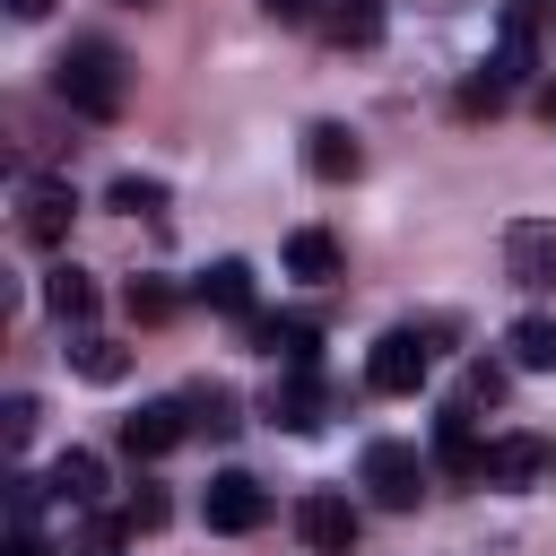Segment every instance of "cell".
<instances>
[{"mask_svg": "<svg viewBox=\"0 0 556 556\" xmlns=\"http://www.w3.org/2000/svg\"><path fill=\"white\" fill-rule=\"evenodd\" d=\"M52 96H61L70 113H87V122H113V113L130 104V61H122V43L78 35V43L52 61Z\"/></svg>", "mask_w": 556, "mask_h": 556, "instance_id": "obj_1", "label": "cell"}, {"mask_svg": "<svg viewBox=\"0 0 556 556\" xmlns=\"http://www.w3.org/2000/svg\"><path fill=\"white\" fill-rule=\"evenodd\" d=\"M426 374H434V330H417V321H400V330H382V339L365 348V382H374L382 400L426 391Z\"/></svg>", "mask_w": 556, "mask_h": 556, "instance_id": "obj_2", "label": "cell"}, {"mask_svg": "<svg viewBox=\"0 0 556 556\" xmlns=\"http://www.w3.org/2000/svg\"><path fill=\"white\" fill-rule=\"evenodd\" d=\"M356 478H365V495H374L382 513H408V504L426 495V460H417V443H391V434L365 443V469H356Z\"/></svg>", "mask_w": 556, "mask_h": 556, "instance_id": "obj_3", "label": "cell"}, {"mask_svg": "<svg viewBox=\"0 0 556 556\" xmlns=\"http://www.w3.org/2000/svg\"><path fill=\"white\" fill-rule=\"evenodd\" d=\"M261 417L287 426V434H313V426L330 417V382H321L313 365H278V382L261 391Z\"/></svg>", "mask_w": 556, "mask_h": 556, "instance_id": "obj_4", "label": "cell"}, {"mask_svg": "<svg viewBox=\"0 0 556 556\" xmlns=\"http://www.w3.org/2000/svg\"><path fill=\"white\" fill-rule=\"evenodd\" d=\"M504 278L530 295H556V217H513L504 226Z\"/></svg>", "mask_w": 556, "mask_h": 556, "instance_id": "obj_5", "label": "cell"}, {"mask_svg": "<svg viewBox=\"0 0 556 556\" xmlns=\"http://www.w3.org/2000/svg\"><path fill=\"white\" fill-rule=\"evenodd\" d=\"M70 217H78V191H70L61 174H35V182L17 191V235H26L35 252H52V243H70Z\"/></svg>", "mask_w": 556, "mask_h": 556, "instance_id": "obj_6", "label": "cell"}, {"mask_svg": "<svg viewBox=\"0 0 556 556\" xmlns=\"http://www.w3.org/2000/svg\"><path fill=\"white\" fill-rule=\"evenodd\" d=\"M200 521H208V530H226V539H243V530H261V521H269V486H261V478H243V469H217V478H208V495H200Z\"/></svg>", "mask_w": 556, "mask_h": 556, "instance_id": "obj_7", "label": "cell"}, {"mask_svg": "<svg viewBox=\"0 0 556 556\" xmlns=\"http://www.w3.org/2000/svg\"><path fill=\"white\" fill-rule=\"evenodd\" d=\"M295 539H304L313 556H348V547H356V504H348L339 486L295 495Z\"/></svg>", "mask_w": 556, "mask_h": 556, "instance_id": "obj_8", "label": "cell"}, {"mask_svg": "<svg viewBox=\"0 0 556 556\" xmlns=\"http://www.w3.org/2000/svg\"><path fill=\"white\" fill-rule=\"evenodd\" d=\"M530 70H539V0H504V17H495V61H486V78L521 87Z\"/></svg>", "mask_w": 556, "mask_h": 556, "instance_id": "obj_9", "label": "cell"}, {"mask_svg": "<svg viewBox=\"0 0 556 556\" xmlns=\"http://www.w3.org/2000/svg\"><path fill=\"white\" fill-rule=\"evenodd\" d=\"M243 339H252L261 356H278V365H313V356H321V321H304V313H252Z\"/></svg>", "mask_w": 556, "mask_h": 556, "instance_id": "obj_10", "label": "cell"}, {"mask_svg": "<svg viewBox=\"0 0 556 556\" xmlns=\"http://www.w3.org/2000/svg\"><path fill=\"white\" fill-rule=\"evenodd\" d=\"M182 434H191L182 400H148V408H130V417H122V452H130V460H165Z\"/></svg>", "mask_w": 556, "mask_h": 556, "instance_id": "obj_11", "label": "cell"}, {"mask_svg": "<svg viewBox=\"0 0 556 556\" xmlns=\"http://www.w3.org/2000/svg\"><path fill=\"white\" fill-rule=\"evenodd\" d=\"M43 486H52V504H70V513H96V504H104V460H96L87 443H70V452H52Z\"/></svg>", "mask_w": 556, "mask_h": 556, "instance_id": "obj_12", "label": "cell"}, {"mask_svg": "<svg viewBox=\"0 0 556 556\" xmlns=\"http://www.w3.org/2000/svg\"><path fill=\"white\" fill-rule=\"evenodd\" d=\"M96 304H104V295H96V278H87L78 261H52V269H43V313H52L61 330H87Z\"/></svg>", "mask_w": 556, "mask_h": 556, "instance_id": "obj_13", "label": "cell"}, {"mask_svg": "<svg viewBox=\"0 0 556 556\" xmlns=\"http://www.w3.org/2000/svg\"><path fill=\"white\" fill-rule=\"evenodd\" d=\"M547 469H556V443H539V434H495L486 443V486H530Z\"/></svg>", "mask_w": 556, "mask_h": 556, "instance_id": "obj_14", "label": "cell"}, {"mask_svg": "<svg viewBox=\"0 0 556 556\" xmlns=\"http://www.w3.org/2000/svg\"><path fill=\"white\" fill-rule=\"evenodd\" d=\"M304 165H313L321 182H356V174H365V148H356L348 122H313V130H304Z\"/></svg>", "mask_w": 556, "mask_h": 556, "instance_id": "obj_15", "label": "cell"}, {"mask_svg": "<svg viewBox=\"0 0 556 556\" xmlns=\"http://www.w3.org/2000/svg\"><path fill=\"white\" fill-rule=\"evenodd\" d=\"M382 26H391V0H321V35H330L339 52L382 43Z\"/></svg>", "mask_w": 556, "mask_h": 556, "instance_id": "obj_16", "label": "cell"}, {"mask_svg": "<svg viewBox=\"0 0 556 556\" xmlns=\"http://www.w3.org/2000/svg\"><path fill=\"white\" fill-rule=\"evenodd\" d=\"M339 269H348L339 235H321V226H295V235H287V278H304V287H330Z\"/></svg>", "mask_w": 556, "mask_h": 556, "instance_id": "obj_17", "label": "cell"}, {"mask_svg": "<svg viewBox=\"0 0 556 556\" xmlns=\"http://www.w3.org/2000/svg\"><path fill=\"white\" fill-rule=\"evenodd\" d=\"M434 460H443L452 478H486V443L469 434V408H460V400L434 417Z\"/></svg>", "mask_w": 556, "mask_h": 556, "instance_id": "obj_18", "label": "cell"}, {"mask_svg": "<svg viewBox=\"0 0 556 556\" xmlns=\"http://www.w3.org/2000/svg\"><path fill=\"white\" fill-rule=\"evenodd\" d=\"M182 417H191V434H208V443H226V434L243 426V400H235L226 382H191V391H182Z\"/></svg>", "mask_w": 556, "mask_h": 556, "instance_id": "obj_19", "label": "cell"}, {"mask_svg": "<svg viewBox=\"0 0 556 556\" xmlns=\"http://www.w3.org/2000/svg\"><path fill=\"white\" fill-rule=\"evenodd\" d=\"M504 356H513V374H556V313H521L504 330Z\"/></svg>", "mask_w": 556, "mask_h": 556, "instance_id": "obj_20", "label": "cell"}, {"mask_svg": "<svg viewBox=\"0 0 556 556\" xmlns=\"http://www.w3.org/2000/svg\"><path fill=\"white\" fill-rule=\"evenodd\" d=\"M200 304L252 321V261H208V269H200Z\"/></svg>", "mask_w": 556, "mask_h": 556, "instance_id": "obj_21", "label": "cell"}, {"mask_svg": "<svg viewBox=\"0 0 556 556\" xmlns=\"http://www.w3.org/2000/svg\"><path fill=\"white\" fill-rule=\"evenodd\" d=\"M70 374H87V382H122V374H130V348L104 339V330H70Z\"/></svg>", "mask_w": 556, "mask_h": 556, "instance_id": "obj_22", "label": "cell"}, {"mask_svg": "<svg viewBox=\"0 0 556 556\" xmlns=\"http://www.w3.org/2000/svg\"><path fill=\"white\" fill-rule=\"evenodd\" d=\"M130 539H139V530H130V513H104V504H96V513H78L70 556H130Z\"/></svg>", "mask_w": 556, "mask_h": 556, "instance_id": "obj_23", "label": "cell"}, {"mask_svg": "<svg viewBox=\"0 0 556 556\" xmlns=\"http://www.w3.org/2000/svg\"><path fill=\"white\" fill-rule=\"evenodd\" d=\"M104 208H122V217H165V182H156V174H122V182L104 191Z\"/></svg>", "mask_w": 556, "mask_h": 556, "instance_id": "obj_24", "label": "cell"}, {"mask_svg": "<svg viewBox=\"0 0 556 556\" xmlns=\"http://www.w3.org/2000/svg\"><path fill=\"white\" fill-rule=\"evenodd\" d=\"M122 304H130V321H174V304H182V295H174L156 269H139V278L122 287Z\"/></svg>", "mask_w": 556, "mask_h": 556, "instance_id": "obj_25", "label": "cell"}, {"mask_svg": "<svg viewBox=\"0 0 556 556\" xmlns=\"http://www.w3.org/2000/svg\"><path fill=\"white\" fill-rule=\"evenodd\" d=\"M504 96H513V87L478 70V78H460V96H452V104H460V122H486V113H504Z\"/></svg>", "mask_w": 556, "mask_h": 556, "instance_id": "obj_26", "label": "cell"}, {"mask_svg": "<svg viewBox=\"0 0 556 556\" xmlns=\"http://www.w3.org/2000/svg\"><path fill=\"white\" fill-rule=\"evenodd\" d=\"M504 391H513V374H504V365H486V356H478V365H469V382H460V408H469V417H478V408H495V400H504Z\"/></svg>", "mask_w": 556, "mask_h": 556, "instance_id": "obj_27", "label": "cell"}, {"mask_svg": "<svg viewBox=\"0 0 556 556\" xmlns=\"http://www.w3.org/2000/svg\"><path fill=\"white\" fill-rule=\"evenodd\" d=\"M122 513H130V530H165V513H174V504H165V486H156V478H139Z\"/></svg>", "mask_w": 556, "mask_h": 556, "instance_id": "obj_28", "label": "cell"}, {"mask_svg": "<svg viewBox=\"0 0 556 556\" xmlns=\"http://www.w3.org/2000/svg\"><path fill=\"white\" fill-rule=\"evenodd\" d=\"M35 426H43V408H35L26 391H17V400L0 408V434H9V452H26V443H35Z\"/></svg>", "mask_w": 556, "mask_h": 556, "instance_id": "obj_29", "label": "cell"}, {"mask_svg": "<svg viewBox=\"0 0 556 556\" xmlns=\"http://www.w3.org/2000/svg\"><path fill=\"white\" fill-rule=\"evenodd\" d=\"M278 26H321V0H261Z\"/></svg>", "mask_w": 556, "mask_h": 556, "instance_id": "obj_30", "label": "cell"}, {"mask_svg": "<svg viewBox=\"0 0 556 556\" xmlns=\"http://www.w3.org/2000/svg\"><path fill=\"white\" fill-rule=\"evenodd\" d=\"M0 556H52V539H43V530H35V521H17V530H9V547H0Z\"/></svg>", "mask_w": 556, "mask_h": 556, "instance_id": "obj_31", "label": "cell"}, {"mask_svg": "<svg viewBox=\"0 0 556 556\" xmlns=\"http://www.w3.org/2000/svg\"><path fill=\"white\" fill-rule=\"evenodd\" d=\"M539 113H547V122H556V78H547V87H539Z\"/></svg>", "mask_w": 556, "mask_h": 556, "instance_id": "obj_32", "label": "cell"}, {"mask_svg": "<svg viewBox=\"0 0 556 556\" xmlns=\"http://www.w3.org/2000/svg\"><path fill=\"white\" fill-rule=\"evenodd\" d=\"M122 9H139V0H122Z\"/></svg>", "mask_w": 556, "mask_h": 556, "instance_id": "obj_33", "label": "cell"}]
</instances>
